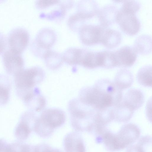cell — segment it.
<instances>
[{
	"instance_id": "cell-1",
	"label": "cell",
	"mask_w": 152,
	"mask_h": 152,
	"mask_svg": "<svg viewBox=\"0 0 152 152\" xmlns=\"http://www.w3.org/2000/svg\"><path fill=\"white\" fill-rule=\"evenodd\" d=\"M140 133L138 126L129 123L124 125L116 133L107 128L96 142L103 143L109 151H116L128 147L134 143L139 139Z\"/></svg>"
},
{
	"instance_id": "cell-2",
	"label": "cell",
	"mask_w": 152,
	"mask_h": 152,
	"mask_svg": "<svg viewBox=\"0 0 152 152\" xmlns=\"http://www.w3.org/2000/svg\"><path fill=\"white\" fill-rule=\"evenodd\" d=\"M68 110L72 128L77 132L91 133L96 109L84 104L78 99L70 101Z\"/></svg>"
},
{
	"instance_id": "cell-3",
	"label": "cell",
	"mask_w": 152,
	"mask_h": 152,
	"mask_svg": "<svg viewBox=\"0 0 152 152\" xmlns=\"http://www.w3.org/2000/svg\"><path fill=\"white\" fill-rule=\"evenodd\" d=\"M43 70L39 66L23 69L14 76L17 93L22 99L41 83L45 77Z\"/></svg>"
},
{
	"instance_id": "cell-4",
	"label": "cell",
	"mask_w": 152,
	"mask_h": 152,
	"mask_svg": "<svg viewBox=\"0 0 152 152\" xmlns=\"http://www.w3.org/2000/svg\"><path fill=\"white\" fill-rule=\"evenodd\" d=\"M78 99L83 103L95 109H100L114 106L110 96L102 88L94 84L92 86L82 88Z\"/></svg>"
},
{
	"instance_id": "cell-5",
	"label": "cell",
	"mask_w": 152,
	"mask_h": 152,
	"mask_svg": "<svg viewBox=\"0 0 152 152\" xmlns=\"http://www.w3.org/2000/svg\"><path fill=\"white\" fill-rule=\"evenodd\" d=\"M105 27L101 25H83L79 30L80 41L88 46L101 43Z\"/></svg>"
},
{
	"instance_id": "cell-6",
	"label": "cell",
	"mask_w": 152,
	"mask_h": 152,
	"mask_svg": "<svg viewBox=\"0 0 152 152\" xmlns=\"http://www.w3.org/2000/svg\"><path fill=\"white\" fill-rule=\"evenodd\" d=\"M135 14L120 9L117 15L116 21L121 30L129 35L136 34L140 28V21Z\"/></svg>"
},
{
	"instance_id": "cell-7",
	"label": "cell",
	"mask_w": 152,
	"mask_h": 152,
	"mask_svg": "<svg viewBox=\"0 0 152 152\" xmlns=\"http://www.w3.org/2000/svg\"><path fill=\"white\" fill-rule=\"evenodd\" d=\"M29 39V33L26 29L21 27L15 28L8 36L9 49L21 54L27 47Z\"/></svg>"
},
{
	"instance_id": "cell-8",
	"label": "cell",
	"mask_w": 152,
	"mask_h": 152,
	"mask_svg": "<svg viewBox=\"0 0 152 152\" xmlns=\"http://www.w3.org/2000/svg\"><path fill=\"white\" fill-rule=\"evenodd\" d=\"M2 60L5 69L9 74L15 75L23 69L24 60L21 54L10 49L4 52Z\"/></svg>"
},
{
	"instance_id": "cell-9",
	"label": "cell",
	"mask_w": 152,
	"mask_h": 152,
	"mask_svg": "<svg viewBox=\"0 0 152 152\" xmlns=\"http://www.w3.org/2000/svg\"><path fill=\"white\" fill-rule=\"evenodd\" d=\"M39 117L47 126L54 129L63 125L66 120L64 113L57 108H48L43 110Z\"/></svg>"
},
{
	"instance_id": "cell-10",
	"label": "cell",
	"mask_w": 152,
	"mask_h": 152,
	"mask_svg": "<svg viewBox=\"0 0 152 152\" xmlns=\"http://www.w3.org/2000/svg\"><path fill=\"white\" fill-rule=\"evenodd\" d=\"M117 66L127 67L132 66L137 58V53L133 47L123 46L114 51Z\"/></svg>"
},
{
	"instance_id": "cell-11",
	"label": "cell",
	"mask_w": 152,
	"mask_h": 152,
	"mask_svg": "<svg viewBox=\"0 0 152 152\" xmlns=\"http://www.w3.org/2000/svg\"><path fill=\"white\" fill-rule=\"evenodd\" d=\"M65 152H86V147L83 140L77 132L68 133L63 140Z\"/></svg>"
},
{
	"instance_id": "cell-12",
	"label": "cell",
	"mask_w": 152,
	"mask_h": 152,
	"mask_svg": "<svg viewBox=\"0 0 152 152\" xmlns=\"http://www.w3.org/2000/svg\"><path fill=\"white\" fill-rule=\"evenodd\" d=\"M56 35L52 29L45 28L39 31L31 44L45 51L50 50L55 43Z\"/></svg>"
},
{
	"instance_id": "cell-13",
	"label": "cell",
	"mask_w": 152,
	"mask_h": 152,
	"mask_svg": "<svg viewBox=\"0 0 152 152\" xmlns=\"http://www.w3.org/2000/svg\"><path fill=\"white\" fill-rule=\"evenodd\" d=\"M99 10V5L95 1L82 0L77 3L76 13L84 21L94 16Z\"/></svg>"
},
{
	"instance_id": "cell-14",
	"label": "cell",
	"mask_w": 152,
	"mask_h": 152,
	"mask_svg": "<svg viewBox=\"0 0 152 152\" xmlns=\"http://www.w3.org/2000/svg\"><path fill=\"white\" fill-rule=\"evenodd\" d=\"M119 10L115 6L111 4L105 5L98 12V16L101 26L107 27L116 21Z\"/></svg>"
},
{
	"instance_id": "cell-15",
	"label": "cell",
	"mask_w": 152,
	"mask_h": 152,
	"mask_svg": "<svg viewBox=\"0 0 152 152\" xmlns=\"http://www.w3.org/2000/svg\"><path fill=\"white\" fill-rule=\"evenodd\" d=\"M122 102L134 111L140 108L144 101L142 92L136 89L129 90L124 95Z\"/></svg>"
},
{
	"instance_id": "cell-16",
	"label": "cell",
	"mask_w": 152,
	"mask_h": 152,
	"mask_svg": "<svg viewBox=\"0 0 152 152\" xmlns=\"http://www.w3.org/2000/svg\"><path fill=\"white\" fill-rule=\"evenodd\" d=\"M28 107L36 112L42 110L46 105V100L39 89L35 88L33 91L23 100Z\"/></svg>"
},
{
	"instance_id": "cell-17",
	"label": "cell",
	"mask_w": 152,
	"mask_h": 152,
	"mask_svg": "<svg viewBox=\"0 0 152 152\" xmlns=\"http://www.w3.org/2000/svg\"><path fill=\"white\" fill-rule=\"evenodd\" d=\"M121 39V35L119 31L106 27L101 43L106 48H112L118 46Z\"/></svg>"
},
{
	"instance_id": "cell-18",
	"label": "cell",
	"mask_w": 152,
	"mask_h": 152,
	"mask_svg": "<svg viewBox=\"0 0 152 152\" xmlns=\"http://www.w3.org/2000/svg\"><path fill=\"white\" fill-rule=\"evenodd\" d=\"M113 120L119 122H126L132 116L134 111L122 102L113 107Z\"/></svg>"
},
{
	"instance_id": "cell-19",
	"label": "cell",
	"mask_w": 152,
	"mask_h": 152,
	"mask_svg": "<svg viewBox=\"0 0 152 152\" xmlns=\"http://www.w3.org/2000/svg\"><path fill=\"white\" fill-rule=\"evenodd\" d=\"M80 65L89 69L101 67V59L100 51H91L86 49Z\"/></svg>"
},
{
	"instance_id": "cell-20",
	"label": "cell",
	"mask_w": 152,
	"mask_h": 152,
	"mask_svg": "<svg viewBox=\"0 0 152 152\" xmlns=\"http://www.w3.org/2000/svg\"><path fill=\"white\" fill-rule=\"evenodd\" d=\"M133 47L137 53L142 55L149 54L152 50V38L149 35L143 34L135 40Z\"/></svg>"
},
{
	"instance_id": "cell-21",
	"label": "cell",
	"mask_w": 152,
	"mask_h": 152,
	"mask_svg": "<svg viewBox=\"0 0 152 152\" xmlns=\"http://www.w3.org/2000/svg\"><path fill=\"white\" fill-rule=\"evenodd\" d=\"M133 82V76L130 71L122 69L117 73L114 78V83L117 87L122 91L130 87Z\"/></svg>"
},
{
	"instance_id": "cell-22",
	"label": "cell",
	"mask_w": 152,
	"mask_h": 152,
	"mask_svg": "<svg viewBox=\"0 0 152 152\" xmlns=\"http://www.w3.org/2000/svg\"><path fill=\"white\" fill-rule=\"evenodd\" d=\"M126 152H152L151 137L142 136L135 143L129 146Z\"/></svg>"
},
{
	"instance_id": "cell-23",
	"label": "cell",
	"mask_w": 152,
	"mask_h": 152,
	"mask_svg": "<svg viewBox=\"0 0 152 152\" xmlns=\"http://www.w3.org/2000/svg\"><path fill=\"white\" fill-rule=\"evenodd\" d=\"M43 58L46 66L49 69L53 70L59 67L64 61L62 55L50 50L47 51Z\"/></svg>"
},
{
	"instance_id": "cell-24",
	"label": "cell",
	"mask_w": 152,
	"mask_h": 152,
	"mask_svg": "<svg viewBox=\"0 0 152 152\" xmlns=\"http://www.w3.org/2000/svg\"><path fill=\"white\" fill-rule=\"evenodd\" d=\"M137 80L141 85L145 87H151V66L145 65L140 68L137 73Z\"/></svg>"
},
{
	"instance_id": "cell-25",
	"label": "cell",
	"mask_w": 152,
	"mask_h": 152,
	"mask_svg": "<svg viewBox=\"0 0 152 152\" xmlns=\"http://www.w3.org/2000/svg\"><path fill=\"white\" fill-rule=\"evenodd\" d=\"M32 130L26 121L21 117L15 131V135L18 140L22 141L28 137Z\"/></svg>"
},
{
	"instance_id": "cell-26",
	"label": "cell",
	"mask_w": 152,
	"mask_h": 152,
	"mask_svg": "<svg viewBox=\"0 0 152 152\" xmlns=\"http://www.w3.org/2000/svg\"><path fill=\"white\" fill-rule=\"evenodd\" d=\"M10 87V81L7 77L0 75V106L5 104L8 101Z\"/></svg>"
},
{
	"instance_id": "cell-27",
	"label": "cell",
	"mask_w": 152,
	"mask_h": 152,
	"mask_svg": "<svg viewBox=\"0 0 152 152\" xmlns=\"http://www.w3.org/2000/svg\"><path fill=\"white\" fill-rule=\"evenodd\" d=\"M101 67L110 69L117 67L114 51L104 50L100 51Z\"/></svg>"
},
{
	"instance_id": "cell-28",
	"label": "cell",
	"mask_w": 152,
	"mask_h": 152,
	"mask_svg": "<svg viewBox=\"0 0 152 152\" xmlns=\"http://www.w3.org/2000/svg\"><path fill=\"white\" fill-rule=\"evenodd\" d=\"M123 3L120 10L125 11L135 14L140 7V3L137 1H123Z\"/></svg>"
},
{
	"instance_id": "cell-29",
	"label": "cell",
	"mask_w": 152,
	"mask_h": 152,
	"mask_svg": "<svg viewBox=\"0 0 152 152\" xmlns=\"http://www.w3.org/2000/svg\"><path fill=\"white\" fill-rule=\"evenodd\" d=\"M84 21L82 20L75 13L72 15L69 18L67 24L68 27L73 31H79Z\"/></svg>"
},
{
	"instance_id": "cell-30",
	"label": "cell",
	"mask_w": 152,
	"mask_h": 152,
	"mask_svg": "<svg viewBox=\"0 0 152 152\" xmlns=\"http://www.w3.org/2000/svg\"><path fill=\"white\" fill-rule=\"evenodd\" d=\"M16 152H35V145L20 142L13 143Z\"/></svg>"
},
{
	"instance_id": "cell-31",
	"label": "cell",
	"mask_w": 152,
	"mask_h": 152,
	"mask_svg": "<svg viewBox=\"0 0 152 152\" xmlns=\"http://www.w3.org/2000/svg\"><path fill=\"white\" fill-rule=\"evenodd\" d=\"M35 152H62L58 148L52 147L46 143H42L35 145Z\"/></svg>"
},
{
	"instance_id": "cell-32",
	"label": "cell",
	"mask_w": 152,
	"mask_h": 152,
	"mask_svg": "<svg viewBox=\"0 0 152 152\" xmlns=\"http://www.w3.org/2000/svg\"><path fill=\"white\" fill-rule=\"evenodd\" d=\"M0 152H16L12 143H9L4 139H0Z\"/></svg>"
},
{
	"instance_id": "cell-33",
	"label": "cell",
	"mask_w": 152,
	"mask_h": 152,
	"mask_svg": "<svg viewBox=\"0 0 152 152\" xmlns=\"http://www.w3.org/2000/svg\"><path fill=\"white\" fill-rule=\"evenodd\" d=\"M59 1L56 0L38 1L36 3V5L37 7L39 9H45L53 4L58 3Z\"/></svg>"
},
{
	"instance_id": "cell-34",
	"label": "cell",
	"mask_w": 152,
	"mask_h": 152,
	"mask_svg": "<svg viewBox=\"0 0 152 152\" xmlns=\"http://www.w3.org/2000/svg\"><path fill=\"white\" fill-rule=\"evenodd\" d=\"M6 43L4 35L0 32V54L3 52L5 48Z\"/></svg>"
}]
</instances>
